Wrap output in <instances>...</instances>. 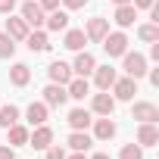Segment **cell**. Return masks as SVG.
Wrapping results in <instances>:
<instances>
[{
  "label": "cell",
  "instance_id": "13",
  "mask_svg": "<svg viewBox=\"0 0 159 159\" xmlns=\"http://www.w3.org/2000/svg\"><path fill=\"white\" fill-rule=\"evenodd\" d=\"M66 94H69L72 100H84V97L91 94V84H88V78H81V75H72V81L66 84Z\"/></svg>",
  "mask_w": 159,
  "mask_h": 159
},
{
  "label": "cell",
  "instance_id": "22",
  "mask_svg": "<svg viewBox=\"0 0 159 159\" xmlns=\"http://www.w3.org/2000/svg\"><path fill=\"white\" fill-rule=\"evenodd\" d=\"M134 19H137V10H134L131 3L116 7V25H119V28H131V25H134Z\"/></svg>",
  "mask_w": 159,
  "mask_h": 159
},
{
  "label": "cell",
  "instance_id": "32",
  "mask_svg": "<svg viewBox=\"0 0 159 159\" xmlns=\"http://www.w3.org/2000/svg\"><path fill=\"white\" fill-rule=\"evenodd\" d=\"M41 3V10L44 13H53V10H59V0H38Z\"/></svg>",
  "mask_w": 159,
  "mask_h": 159
},
{
  "label": "cell",
  "instance_id": "21",
  "mask_svg": "<svg viewBox=\"0 0 159 159\" xmlns=\"http://www.w3.org/2000/svg\"><path fill=\"white\" fill-rule=\"evenodd\" d=\"M91 143H94V137H91L88 131H72V134H69V147H72L75 153H88Z\"/></svg>",
  "mask_w": 159,
  "mask_h": 159
},
{
  "label": "cell",
  "instance_id": "14",
  "mask_svg": "<svg viewBox=\"0 0 159 159\" xmlns=\"http://www.w3.org/2000/svg\"><path fill=\"white\" fill-rule=\"evenodd\" d=\"M66 100H69L66 84H53V81H50V84L44 88V103H47V106H62Z\"/></svg>",
  "mask_w": 159,
  "mask_h": 159
},
{
  "label": "cell",
  "instance_id": "6",
  "mask_svg": "<svg viewBox=\"0 0 159 159\" xmlns=\"http://www.w3.org/2000/svg\"><path fill=\"white\" fill-rule=\"evenodd\" d=\"M53 143V128L44 122V125H34V134H28V147L34 150H47Z\"/></svg>",
  "mask_w": 159,
  "mask_h": 159
},
{
  "label": "cell",
  "instance_id": "9",
  "mask_svg": "<svg viewBox=\"0 0 159 159\" xmlns=\"http://www.w3.org/2000/svg\"><path fill=\"white\" fill-rule=\"evenodd\" d=\"M91 109H94L97 116H112V109H116V97H112L109 91H100V94H94Z\"/></svg>",
  "mask_w": 159,
  "mask_h": 159
},
{
  "label": "cell",
  "instance_id": "1",
  "mask_svg": "<svg viewBox=\"0 0 159 159\" xmlns=\"http://www.w3.org/2000/svg\"><path fill=\"white\" fill-rule=\"evenodd\" d=\"M122 69H125L128 78H143V75H147V56L125 50V53H122Z\"/></svg>",
  "mask_w": 159,
  "mask_h": 159
},
{
  "label": "cell",
  "instance_id": "20",
  "mask_svg": "<svg viewBox=\"0 0 159 159\" xmlns=\"http://www.w3.org/2000/svg\"><path fill=\"white\" fill-rule=\"evenodd\" d=\"M31 81V69L25 66V62H16L13 69H10V84H16V88H25Z\"/></svg>",
  "mask_w": 159,
  "mask_h": 159
},
{
  "label": "cell",
  "instance_id": "27",
  "mask_svg": "<svg viewBox=\"0 0 159 159\" xmlns=\"http://www.w3.org/2000/svg\"><path fill=\"white\" fill-rule=\"evenodd\" d=\"M137 38H140V41H147V44L159 41V25H156V22H147V25H140V28H137Z\"/></svg>",
  "mask_w": 159,
  "mask_h": 159
},
{
  "label": "cell",
  "instance_id": "17",
  "mask_svg": "<svg viewBox=\"0 0 159 159\" xmlns=\"http://www.w3.org/2000/svg\"><path fill=\"white\" fill-rule=\"evenodd\" d=\"M84 44H88V38H84V31L81 28H66V38H62V47L66 50H84Z\"/></svg>",
  "mask_w": 159,
  "mask_h": 159
},
{
  "label": "cell",
  "instance_id": "19",
  "mask_svg": "<svg viewBox=\"0 0 159 159\" xmlns=\"http://www.w3.org/2000/svg\"><path fill=\"white\" fill-rule=\"evenodd\" d=\"M28 31H31V28L25 25V19H22V16H19V19H16V16H10V19H7V34H10L13 41H25V38H28Z\"/></svg>",
  "mask_w": 159,
  "mask_h": 159
},
{
  "label": "cell",
  "instance_id": "36",
  "mask_svg": "<svg viewBox=\"0 0 159 159\" xmlns=\"http://www.w3.org/2000/svg\"><path fill=\"white\" fill-rule=\"evenodd\" d=\"M0 159H16V153H13V147H0Z\"/></svg>",
  "mask_w": 159,
  "mask_h": 159
},
{
  "label": "cell",
  "instance_id": "31",
  "mask_svg": "<svg viewBox=\"0 0 159 159\" xmlns=\"http://www.w3.org/2000/svg\"><path fill=\"white\" fill-rule=\"evenodd\" d=\"M47 159H66V150L62 147H47Z\"/></svg>",
  "mask_w": 159,
  "mask_h": 159
},
{
  "label": "cell",
  "instance_id": "4",
  "mask_svg": "<svg viewBox=\"0 0 159 159\" xmlns=\"http://www.w3.org/2000/svg\"><path fill=\"white\" fill-rule=\"evenodd\" d=\"M44 10H41V3H38V0H25V3H22V19H25V25L28 28H41L44 25Z\"/></svg>",
  "mask_w": 159,
  "mask_h": 159
},
{
  "label": "cell",
  "instance_id": "2",
  "mask_svg": "<svg viewBox=\"0 0 159 159\" xmlns=\"http://www.w3.org/2000/svg\"><path fill=\"white\" fill-rule=\"evenodd\" d=\"M100 44H103L106 56H122V53L128 50V34H125V31H106V38H103Z\"/></svg>",
  "mask_w": 159,
  "mask_h": 159
},
{
  "label": "cell",
  "instance_id": "35",
  "mask_svg": "<svg viewBox=\"0 0 159 159\" xmlns=\"http://www.w3.org/2000/svg\"><path fill=\"white\" fill-rule=\"evenodd\" d=\"M147 75H150V84L159 88V69H147Z\"/></svg>",
  "mask_w": 159,
  "mask_h": 159
},
{
  "label": "cell",
  "instance_id": "15",
  "mask_svg": "<svg viewBox=\"0 0 159 159\" xmlns=\"http://www.w3.org/2000/svg\"><path fill=\"white\" fill-rule=\"evenodd\" d=\"M131 119H137V122H159V109L153 103H134L131 106Z\"/></svg>",
  "mask_w": 159,
  "mask_h": 159
},
{
  "label": "cell",
  "instance_id": "40",
  "mask_svg": "<svg viewBox=\"0 0 159 159\" xmlns=\"http://www.w3.org/2000/svg\"><path fill=\"white\" fill-rule=\"evenodd\" d=\"M125 3H131V0H116V7H125Z\"/></svg>",
  "mask_w": 159,
  "mask_h": 159
},
{
  "label": "cell",
  "instance_id": "38",
  "mask_svg": "<svg viewBox=\"0 0 159 159\" xmlns=\"http://www.w3.org/2000/svg\"><path fill=\"white\" fill-rule=\"evenodd\" d=\"M91 159H112V156H109V153H94Z\"/></svg>",
  "mask_w": 159,
  "mask_h": 159
},
{
  "label": "cell",
  "instance_id": "34",
  "mask_svg": "<svg viewBox=\"0 0 159 159\" xmlns=\"http://www.w3.org/2000/svg\"><path fill=\"white\" fill-rule=\"evenodd\" d=\"M153 3H156V0H131V7H134V10H150Z\"/></svg>",
  "mask_w": 159,
  "mask_h": 159
},
{
  "label": "cell",
  "instance_id": "30",
  "mask_svg": "<svg viewBox=\"0 0 159 159\" xmlns=\"http://www.w3.org/2000/svg\"><path fill=\"white\" fill-rule=\"evenodd\" d=\"M62 7H66V10H84L88 0H62Z\"/></svg>",
  "mask_w": 159,
  "mask_h": 159
},
{
  "label": "cell",
  "instance_id": "33",
  "mask_svg": "<svg viewBox=\"0 0 159 159\" xmlns=\"http://www.w3.org/2000/svg\"><path fill=\"white\" fill-rule=\"evenodd\" d=\"M16 10V0H0V13H3V16H10Z\"/></svg>",
  "mask_w": 159,
  "mask_h": 159
},
{
  "label": "cell",
  "instance_id": "16",
  "mask_svg": "<svg viewBox=\"0 0 159 159\" xmlns=\"http://www.w3.org/2000/svg\"><path fill=\"white\" fill-rule=\"evenodd\" d=\"M91 112L88 109H81V106H75L72 112H69V125H72V131H88L91 128Z\"/></svg>",
  "mask_w": 159,
  "mask_h": 159
},
{
  "label": "cell",
  "instance_id": "8",
  "mask_svg": "<svg viewBox=\"0 0 159 159\" xmlns=\"http://www.w3.org/2000/svg\"><path fill=\"white\" fill-rule=\"evenodd\" d=\"M47 75H50L53 84H69V81H72V66L62 62V59H53V62L47 66Z\"/></svg>",
  "mask_w": 159,
  "mask_h": 159
},
{
  "label": "cell",
  "instance_id": "23",
  "mask_svg": "<svg viewBox=\"0 0 159 159\" xmlns=\"http://www.w3.org/2000/svg\"><path fill=\"white\" fill-rule=\"evenodd\" d=\"M28 50L31 53H47L50 50V41H47V31H28Z\"/></svg>",
  "mask_w": 159,
  "mask_h": 159
},
{
  "label": "cell",
  "instance_id": "3",
  "mask_svg": "<svg viewBox=\"0 0 159 159\" xmlns=\"http://www.w3.org/2000/svg\"><path fill=\"white\" fill-rule=\"evenodd\" d=\"M81 31H84V38H88V41L100 44V41L106 38V31H109V19H103V16H94V19H88V25H84Z\"/></svg>",
  "mask_w": 159,
  "mask_h": 159
},
{
  "label": "cell",
  "instance_id": "28",
  "mask_svg": "<svg viewBox=\"0 0 159 159\" xmlns=\"http://www.w3.org/2000/svg\"><path fill=\"white\" fill-rule=\"evenodd\" d=\"M13 53H16V41L3 31V34H0V59H10Z\"/></svg>",
  "mask_w": 159,
  "mask_h": 159
},
{
  "label": "cell",
  "instance_id": "37",
  "mask_svg": "<svg viewBox=\"0 0 159 159\" xmlns=\"http://www.w3.org/2000/svg\"><path fill=\"white\" fill-rule=\"evenodd\" d=\"M150 59L159 62V41H153V47H150Z\"/></svg>",
  "mask_w": 159,
  "mask_h": 159
},
{
  "label": "cell",
  "instance_id": "11",
  "mask_svg": "<svg viewBox=\"0 0 159 159\" xmlns=\"http://www.w3.org/2000/svg\"><path fill=\"white\" fill-rule=\"evenodd\" d=\"M137 143H140V147H156V143H159V128H156V122H140V128H137Z\"/></svg>",
  "mask_w": 159,
  "mask_h": 159
},
{
  "label": "cell",
  "instance_id": "18",
  "mask_svg": "<svg viewBox=\"0 0 159 159\" xmlns=\"http://www.w3.org/2000/svg\"><path fill=\"white\" fill-rule=\"evenodd\" d=\"M44 25H47L50 31H66V28H69V13H66V10H53V13L44 16Z\"/></svg>",
  "mask_w": 159,
  "mask_h": 159
},
{
  "label": "cell",
  "instance_id": "5",
  "mask_svg": "<svg viewBox=\"0 0 159 159\" xmlns=\"http://www.w3.org/2000/svg\"><path fill=\"white\" fill-rule=\"evenodd\" d=\"M134 94H137V78H116L112 81V97L116 100H134Z\"/></svg>",
  "mask_w": 159,
  "mask_h": 159
},
{
  "label": "cell",
  "instance_id": "12",
  "mask_svg": "<svg viewBox=\"0 0 159 159\" xmlns=\"http://www.w3.org/2000/svg\"><path fill=\"white\" fill-rule=\"evenodd\" d=\"M91 75H94V81H97V88H100V91H109V88H112V81L119 78V72H116L112 66H97Z\"/></svg>",
  "mask_w": 159,
  "mask_h": 159
},
{
  "label": "cell",
  "instance_id": "24",
  "mask_svg": "<svg viewBox=\"0 0 159 159\" xmlns=\"http://www.w3.org/2000/svg\"><path fill=\"white\" fill-rule=\"evenodd\" d=\"M47 103H31L28 109H25V119H28V125H44L47 122Z\"/></svg>",
  "mask_w": 159,
  "mask_h": 159
},
{
  "label": "cell",
  "instance_id": "25",
  "mask_svg": "<svg viewBox=\"0 0 159 159\" xmlns=\"http://www.w3.org/2000/svg\"><path fill=\"white\" fill-rule=\"evenodd\" d=\"M7 131H10V147H28V128H25V125L16 122V125H10Z\"/></svg>",
  "mask_w": 159,
  "mask_h": 159
},
{
  "label": "cell",
  "instance_id": "10",
  "mask_svg": "<svg viewBox=\"0 0 159 159\" xmlns=\"http://www.w3.org/2000/svg\"><path fill=\"white\" fill-rule=\"evenodd\" d=\"M112 137H116V122L109 116L94 119V140H112Z\"/></svg>",
  "mask_w": 159,
  "mask_h": 159
},
{
  "label": "cell",
  "instance_id": "39",
  "mask_svg": "<svg viewBox=\"0 0 159 159\" xmlns=\"http://www.w3.org/2000/svg\"><path fill=\"white\" fill-rule=\"evenodd\" d=\"M66 159H88L84 153H72V156H66Z\"/></svg>",
  "mask_w": 159,
  "mask_h": 159
},
{
  "label": "cell",
  "instance_id": "29",
  "mask_svg": "<svg viewBox=\"0 0 159 159\" xmlns=\"http://www.w3.org/2000/svg\"><path fill=\"white\" fill-rule=\"evenodd\" d=\"M119 159H143V147L140 143H125L122 153H119Z\"/></svg>",
  "mask_w": 159,
  "mask_h": 159
},
{
  "label": "cell",
  "instance_id": "26",
  "mask_svg": "<svg viewBox=\"0 0 159 159\" xmlns=\"http://www.w3.org/2000/svg\"><path fill=\"white\" fill-rule=\"evenodd\" d=\"M16 122H19V106H13V103L0 106V128H10Z\"/></svg>",
  "mask_w": 159,
  "mask_h": 159
},
{
  "label": "cell",
  "instance_id": "7",
  "mask_svg": "<svg viewBox=\"0 0 159 159\" xmlns=\"http://www.w3.org/2000/svg\"><path fill=\"white\" fill-rule=\"evenodd\" d=\"M94 69H97V59H94V53H88V50H78V56H75V62H72V75H81V78H88Z\"/></svg>",
  "mask_w": 159,
  "mask_h": 159
}]
</instances>
